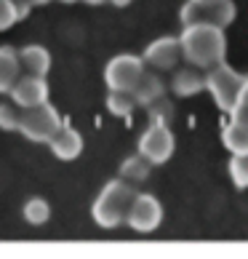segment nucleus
Instances as JSON below:
<instances>
[{"instance_id": "f257e3e1", "label": "nucleus", "mask_w": 248, "mask_h": 259, "mask_svg": "<svg viewBox=\"0 0 248 259\" xmlns=\"http://www.w3.org/2000/svg\"><path fill=\"white\" fill-rule=\"evenodd\" d=\"M179 46H182V56L200 70H211L214 64L224 62L227 54V37L224 30L211 24H189L184 32L179 35Z\"/></svg>"}, {"instance_id": "f03ea898", "label": "nucleus", "mask_w": 248, "mask_h": 259, "mask_svg": "<svg viewBox=\"0 0 248 259\" xmlns=\"http://www.w3.org/2000/svg\"><path fill=\"white\" fill-rule=\"evenodd\" d=\"M136 190H133L131 182L126 179H115L110 185H104V190L99 193V198L93 200V222L104 230H112V227H120L126 222V214H128V206Z\"/></svg>"}, {"instance_id": "7ed1b4c3", "label": "nucleus", "mask_w": 248, "mask_h": 259, "mask_svg": "<svg viewBox=\"0 0 248 259\" xmlns=\"http://www.w3.org/2000/svg\"><path fill=\"white\" fill-rule=\"evenodd\" d=\"M62 115L56 112L48 102L37 104V107H27L22 110V115H19V128L30 142H48L54 139V134L62 128Z\"/></svg>"}, {"instance_id": "20e7f679", "label": "nucleus", "mask_w": 248, "mask_h": 259, "mask_svg": "<svg viewBox=\"0 0 248 259\" xmlns=\"http://www.w3.org/2000/svg\"><path fill=\"white\" fill-rule=\"evenodd\" d=\"M243 83H245L243 75L235 72L232 67L224 64V62L214 64L211 70L206 72V89L211 91L216 107L222 110V112H230V110H232V104H235V99H237V94H240Z\"/></svg>"}, {"instance_id": "39448f33", "label": "nucleus", "mask_w": 248, "mask_h": 259, "mask_svg": "<svg viewBox=\"0 0 248 259\" xmlns=\"http://www.w3.org/2000/svg\"><path fill=\"white\" fill-rule=\"evenodd\" d=\"M182 24L189 27V24H211V27H219L224 30L227 24L235 19V3L232 0H216V3H189L182 6Z\"/></svg>"}, {"instance_id": "423d86ee", "label": "nucleus", "mask_w": 248, "mask_h": 259, "mask_svg": "<svg viewBox=\"0 0 248 259\" xmlns=\"http://www.w3.org/2000/svg\"><path fill=\"white\" fill-rule=\"evenodd\" d=\"M222 142L232 155L235 152H248V78L230 110V123L222 131Z\"/></svg>"}, {"instance_id": "0eeeda50", "label": "nucleus", "mask_w": 248, "mask_h": 259, "mask_svg": "<svg viewBox=\"0 0 248 259\" xmlns=\"http://www.w3.org/2000/svg\"><path fill=\"white\" fill-rule=\"evenodd\" d=\"M160 222H163V206H160V200L147 193L133 195L123 225H128L133 233H152L155 227H160Z\"/></svg>"}, {"instance_id": "6e6552de", "label": "nucleus", "mask_w": 248, "mask_h": 259, "mask_svg": "<svg viewBox=\"0 0 248 259\" xmlns=\"http://www.w3.org/2000/svg\"><path fill=\"white\" fill-rule=\"evenodd\" d=\"M176 147V137L168 126H158V123H150V128L141 134L139 139V155L147 158L152 166H160L174 155Z\"/></svg>"}, {"instance_id": "1a4fd4ad", "label": "nucleus", "mask_w": 248, "mask_h": 259, "mask_svg": "<svg viewBox=\"0 0 248 259\" xmlns=\"http://www.w3.org/2000/svg\"><path fill=\"white\" fill-rule=\"evenodd\" d=\"M144 72V62L133 54H120L115 59H110L107 70H104V83L110 91H131L136 80Z\"/></svg>"}, {"instance_id": "9d476101", "label": "nucleus", "mask_w": 248, "mask_h": 259, "mask_svg": "<svg viewBox=\"0 0 248 259\" xmlns=\"http://www.w3.org/2000/svg\"><path fill=\"white\" fill-rule=\"evenodd\" d=\"M8 94H11V102L19 104L22 110L37 107V104L48 102V83H45V75H24L22 72Z\"/></svg>"}, {"instance_id": "9b49d317", "label": "nucleus", "mask_w": 248, "mask_h": 259, "mask_svg": "<svg viewBox=\"0 0 248 259\" xmlns=\"http://www.w3.org/2000/svg\"><path fill=\"white\" fill-rule=\"evenodd\" d=\"M141 62L150 64L152 70H158V72L176 70V64L182 62V46H179V37H158L155 43L147 46Z\"/></svg>"}, {"instance_id": "f8f14e48", "label": "nucleus", "mask_w": 248, "mask_h": 259, "mask_svg": "<svg viewBox=\"0 0 248 259\" xmlns=\"http://www.w3.org/2000/svg\"><path fill=\"white\" fill-rule=\"evenodd\" d=\"M166 89H168V80L158 70H150V72L144 70L141 78L136 80V85L131 89V97H133V102H136V107H147L152 99L163 97Z\"/></svg>"}, {"instance_id": "ddd939ff", "label": "nucleus", "mask_w": 248, "mask_h": 259, "mask_svg": "<svg viewBox=\"0 0 248 259\" xmlns=\"http://www.w3.org/2000/svg\"><path fill=\"white\" fill-rule=\"evenodd\" d=\"M48 147H51V152L59 160H75L83 152V137L70 126V123H62V128L54 134Z\"/></svg>"}, {"instance_id": "4468645a", "label": "nucleus", "mask_w": 248, "mask_h": 259, "mask_svg": "<svg viewBox=\"0 0 248 259\" xmlns=\"http://www.w3.org/2000/svg\"><path fill=\"white\" fill-rule=\"evenodd\" d=\"M168 83H171V91H174L176 97H195V94H200L206 89V75L200 67L187 64L182 70H176V75Z\"/></svg>"}, {"instance_id": "2eb2a0df", "label": "nucleus", "mask_w": 248, "mask_h": 259, "mask_svg": "<svg viewBox=\"0 0 248 259\" xmlns=\"http://www.w3.org/2000/svg\"><path fill=\"white\" fill-rule=\"evenodd\" d=\"M19 56V70L24 75H45L51 70V54L43 46H24L22 51H16Z\"/></svg>"}, {"instance_id": "dca6fc26", "label": "nucleus", "mask_w": 248, "mask_h": 259, "mask_svg": "<svg viewBox=\"0 0 248 259\" xmlns=\"http://www.w3.org/2000/svg\"><path fill=\"white\" fill-rule=\"evenodd\" d=\"M22 75L19 70V56L11 46H3L0 49V94H8L11 85L16 83V78Z\"/></svg>"}, {"instance_id": "f3484780", "label": "nucleus", "mask_w": 248, "mask_h": 259, "mask_svg": "<svg viewBox=\"0 0 248 259\" xmlns=\"http://www.w3.org/2000/svg\"><path fill=\"white\" fill-rule=\"evenodd\" d=\"M144 110H147L150 123H158V126H171V120L176 118V107H174L171 99H166V94L158 97V99H152Z\"/></svg>"}, {"instance_id": "a211bd4d", "label": "nucleus", "mask_w": 248, "mask_h": 259, "mask_svg": "<svg viewBox=\"0 0 248 259\" xmlns=\"http://www.w3.org/2000/svg\"><path fill=\"white\" fill-rule=\"evenodd\" d=\"M150 168H152V163L147 158H141V155H133V158H126L123 160V166H120V177L131 182V185H139V182H144L150 177Z\"/></svg>"}, {"instance_id": "6ab92c4d", "label": "nucleus", "mask_w": 248, "mask_h": 259, "mask_svg": "<svg viewBox=\"0 0 248 259\" xmlns=\"http://www.w3.org/2000/svg\"><path fill=\"white\" fill-rule=\"evenodd\" d=\"M107 110L112 115H118V118H131L133 110H136V102H133L131 91H110Z\"/></svg>"}, {"instance_id": "aec40b11", "label": "nucleus", "mask_w": 248, "mask_h": 259, "mask_svg": "<svg viewBox=\"0 0 248 259\" xmlns=\"http://www.w3.org/2000/svg\"><path fill=\"white\" fill-rule=\"evenodd\" d=\"M48 217H51V206H48V200H43V198H32V200H27L24 203V219L30 225L35 227H40L48 222Z\"/></svg>"}, {"instance_id": "412c9836", "label": "nucleus", "mask_w": 248, "mask_h": 259, "mask_svg": "<svg viewBox=\"0 0 248 259\" xmlns=\"http://www.w3.org/2000/svg\"><path fill=\"white\" fill-rule=\"evenodd\" d=\"M230 177L235 187H248V152H235L230 160Z\"/></svg>"}, {"instance_id": "4be33fe9", "label": "nucleus", "mask_w": 248, "mask_h": 259, "mask_svg": "<svg viewBox=\"0 0 248 259\" xmlns=\"http://www.w3.org/2000/svg\"><path fill=\"white\" fill-rule=\"evenodd\" d=\"M19 115H22V107L14 102H3L0 104V128L3 131H16L19 128Z\"/></svg>"}, {"instance_id": "5701e85b", "label": "nucleus", "mask_w": 248, "mask_h": 259, "mask_svg": "<svg viewBox=\"0 0 248 259\" xmlns=\"http://www.w3.org/2000/svg\"><path fill=\"white\" fill-rule=\"evenodd\" d=\"M16 22H19L16 3H14V0H0V32H3V30H11Z\"/></svg>"}, {"instance_id": "b1692460", "label": "nucleus", "mask_w": 248, "mask_h": 259, "mask_svg": "<svg viewBox=\"0 0 248 259\" xmlns=\"http://www.w3.org/2000/svg\"><path fill=\"white\" fill-rule=\"evenodd\" d=\"M107 3H112L115 8H126V6L131 3V0H107Z\"/></svg>"}, {"instance_id": "393cba45", "label": "nucleus", "mask_w": 248, "mask_h": 259, "mask_svg": "<svg viewBox=\"0 0 248 259\" xmlns=\"http://www.w3.org/2000/svg\"><path fill=\"white\" fill-rule=\"evenodd\" d=\"M24 3H30V6H45L48 0H24Z\"/></svg>"}, {"instance_id": "a878e982", "label": "nucleus", "mask_w": 248, "mask_h": 259, "mask_svg": "<svg viewBox=\"0 0 248 259\" xmlns=\"http://www.w3.org/2000/svg\"><path fill=\"white\" fill-rule=\"evenodd\" d=\"M88 6H102V3H107V0H85Z\"/></svg>"}, {"instance_id": "bb28decb", "label": "nucleus", "mask_w": 248, "mask_h": 259, "mask_svg": "<svg viewBox=\"0 0 248 259\" xmlns=\"http://www.w3.org/2000/svg\"><path fill=\"white\" fill-rule=\"evenodd\" d=\"M195 3H216V0H195Z\"/></svg>"}, {"instance_id": "cd10ccee", "label": "nucleus", "mask_w": 248, "mask_h": 259, "mask_svg": "<svg viewBox=\"0 0 248 259\" xmlns=\"http://www.w3.org/2000/svg\"><path fill=\"white\" fill-rule=\"evenodd\" d=\"M62 3H78V0H62Z\"/></svg>"}, {"instance_id": "c85d7f7f", "label": "nucleus", "mask_w": 248, "mask_h": 259, "mask_svg": "<svg viewBox=\"0 0 248 259\" xmlns=\"http://www.w3.org/2000/svg\"><path fill=\"white\" fill-rule=\"evenodd\" d=\"M14 3H16V0H14Z\"/></svg>"}]
</instances>
